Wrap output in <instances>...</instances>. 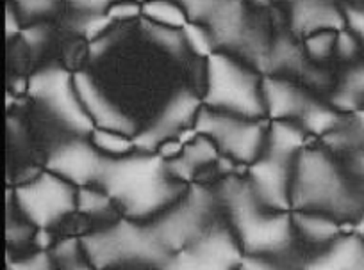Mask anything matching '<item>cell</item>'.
I'll list each match as a JSON object with an SVG mask.
<instances>
[{
    "label": "cell",
    "mask_w": 364,
    "mask_h": 270,
    "mask_svg": "<svg viewBox=\"0 0 364 270\" xmlns=\"http://www.w3.org/2000/svg\"><path fill=\"white\" fill-rule=\"evenodd\" d=\"M97 185L117 203L127 219H145L170 208L184 194V187L170 174L159 155L139 153L106 157Z\"/></svg>",
    "instance_id": "6da1fadb"
},
{
    "label": "cell",
    "mask_w": 364,
    "mask_h": 270,
    "mask_svg": "<svg viewBox=\"0 0 364 270\" xmlns=\"http://www.w3.org/2000/svg\"><path fill=\"white\" fill-rule=\"evenodd\" d=\"M291 206H295L296 212L345 219L359 212L360 201L325 153L306 150L293 164Z\"/></svg>",
    "instance_id": "7a4b0ae2"
},
{
    "label": "cell",
    "mask_w": 364,
    "mask_h": 270,
    "mask_svg": "<svg viewBox=\"0 0 364 270\" xmlns=\"http://www.w3.org/2000/svg\"><path fill=\"white\" fill-rule=\"evenodd\" d=\"M223 198L232 217L237 242L245 251L259 256L288 247L293 230L288 213L266 212V206L259 201L250 185L240 180L227 181Z\"/></svg>",
    "instance_id": "3957f363"
},
{
    "label": "cell",
    "mask_w": 364,
    "mask_h": 270,
    "mask_svg": "<svg viewBox=\"0 0 364 270\" xmlns=\"http://www.w3.org/2000/svg\"><path fill=\"white\" fill-rule=\"evenodd\" d=\"M91 265L104 270L125 263H152L163 266L170 252L163 247L150 226L122 219L114 226L97 231L80 240Z\"/></svg>",
    "instance_id": "277c9868"
},
{
    "label": "cell",
    "mask_w": 364,
    "mask_h": 270,
    "mask_svg": "<svg viewBox=\"0 0 364 270\" xmlns=\"http://www.w3.org/2000/svg\"><path fill=\"white\" fill-rule=\"evenodd\" d=\"M205 103L222 108L223 114L248 119H257L266 112L257 77L222 54H213L208 61Z\"/></svg>",
    "instance_id": "5b68a950"
},
{
    "label": "cell",
    "mask_w": 364,
    "mask_h": 270,
    "mask_svg": "<svg viewBox=\"0 0 364 270\" xmlns=\"http://www.w3.org/2000/svg\"><path fill=\"white\" fill-rule=\"evenodd\" d=\"M20 212L40 230H47L77 208V191L54 173H41L15 191Z\"/></svg>",
    "instance_id": "8992f818"
},
{
    "label": "cell",
    "mask_w": 364,
    "mask_h": 270,
    "mask_svg": "<svg viewBox=\"0 0 364 270\" xmlns=\"http://www.w3.org/2000/svg\"><path fill=\"white\" fill-rule=\"evenodd\" d=\"M211 210V194L200 187H191L182 201L173 203L150 227L171 256L208 230Z\"/></svg>",
    "instance_id": "52a82bcc"
},
{
    "label": "cell",
    "mask_w": 364,
    "mask_h": 270,
    "mask_svg": "<svg viewBox=\"0 0 364 270\" xmlns=\"http://www.w3.org/2000/svg\"><path fill=\"white\" fill-rule=\"evenodd\" d=\"M195 130L211 139L230 159L240 162L254 164L266 141L262 123L223 112H198Z\"/></svg>",
    "instance_id": "ba28073f"
},
{
    "label": "cell",
    "mask_w": 364,
    "mask_h": 270,
    "mask_svg": "<svg viewBox=\"0 0 364 270\" xmlns=\"http://www.w3.org/2000/svg\"><path fill=\"white\" fill-rule=\"evenodd\" d=\"M241 261L237 238L225 227L209 226L171 254L161 270H237Z\"/></svg>",
    "instance_id": "9c48e42d"
},
{
    "label": "cell",
    "mask_w": 364,
    "mask_h": 270,
    "mask_svg": "<svg viewBox=\"0 0 364 270\" xmlns=\"http://www.w3.org/2000/svg\"><path fill=\"white\" fill-rule=\"evenodd\" d=\"M31 96L43 101L61 121L79 133L93 132V121L84 111L73 77L61 68H47L29 80Z\"/></svg>",
    "instance_id": "30bf717a"
},
{
    "label": "cell",
    "mask_w": 364,
    "mask_h": 270,
    "mask_svg": "<svg viewBox=\"0 0 364 270\" xmlns=\"http://www.w3.org/2000/svg\"><path fill=\"white\" fill-rule=\"evenodd\" d=\"M291 174L293 160L266 153L250 166V187L266 208L284 212L291 206Z\"/></svg>",
    "instance_id": "8fae6325"
},
{
    "label": "cell",
    "mask_w": 364,
    "mask_h": 270,
    "mask_svg": "<svg viewBox=\"0 0 364 270\" xmlns=\"http://www.w3.org/2000/svg\"><path fill=\"white\" fill-rule=\"evenodd\" d=\"M106 155L100 153L95 146L86 145L82 141H73L68 145H63L55 150L48 159V171L73 187H91L97 184Z\"/></svg>",
    "instance_id": "7c38bea8"
},
{
    "label": "cell",
    "mask_w": 364,
    "mask_h": 270,
    "mask_svg": "<svg viewBox=\"0 0 364 270\" xmlns=\"http://www.w3.org/2000/svg\"><path fill=\"white\" fill-rule=\"evenodd\" d=\"M197 108L198 100L193 94L188 91L178 93L152 125H149L141 133L132 137L136 150H141L143 153L157 152L163 142L175 139V135L178 137V133L186 130L188 123L197 114Z\"/></svg>",
    "instance_id": "4fadbf2b"
},
{
    "label": "cell",
    "mask_w": 364,
    "mask_h": 270,
    "mask_svg": "<svg viewBox=\"0 0 364 270\" xmlns=\"http://www.w3.org/2000/svg\"><path fill=\"white\" fill-rule=\"evenodd\" d=\"M73 84H75L77 94H79L84 111L97 128L124 133L129 137L136 132L134 123L102 96V93L97 89L95 84L91 82L90 77L84 75V73H77L73 77Z\"/></svg>",
    "instance_id": "5bb4252c"
},
{
    "label": "cell",
    "mask_w": 364,
    "mask_h": 270,
    "mask_svg": "<svg viewBox=\"0 0 364 270\" xmlns=\"http://www.w3.org/2000/svg\"><path fill=\"white\" fill-rule=\"evenodd\" d=\"M293 26L299 33L309 38L316 33H323V30H334V33L341 30L343 16L331 4L302 2L293 8Z\"/></svg>",
    "instance_id": "9a60e30c"
},
{
    "label": "cell",
    "mask_w": 364,
    "mask_h": 270,
    "mask_svg": "<svg viewBox=\"0 0 364 270\" xmlns=\"http://www.w3.org/2000/svg\"><path fill=\"white\" fill-rule=\"evenodd\" d=\"M262 100H264V111L275 119L304 114L307 107L306 98L295 87L282 80L266 79L262 82Z\"/></svg>",
    "instance_id": "2e32d148"
},
{
    "label": "cell",
    "mask_w": 364,
    "mask_h": 270,
    "mask_svg": "<svg viewBox=\"0 0 364 270\" xmlns=\"http://www.w3.org/2000/svg\"><path fill=\"white\" fill-rule=\"evenodd\" d=\"M216 157H218V150L215 142L198 133V137L184 146V152L177 159L166 162V166L175 180H190L198 167L213 162Z\"/></svg>",
    "instance_id": "e0dca14e"
},
{
    "label": "cell",
    "mask_w": 364,
    "mask_h": 270,
    "mask_svg": "<svg viewBox=\"0 0 364 270\" xmlns=\"http://www.w3.org/2000/svg\"><path fill=\"white\" fill-rule=\"evenodd\" d=\"M293 226L300 231L309 240L318 242H328L339 233L338 220L332 217L323 215V213H313V212H296L291 217Z\"/></svg>",
    "instance_id": "ac0fdd59"
},
{
    "label": "cell",
    "mask_w": 364,
    "mask_h": 270,
    "mask_svg": "<svg viewBox=\"0 0 364 270\" xmlns=\"http://www.w3.org/2000/svg\"><path fill=\"white\" fill-rule=\"evenodd\" d=\"M304 145V133L296 126L284 121H275L268 135V153L293 160Z\"/></svg>",
    "instance_id": "d6986e66"
},
{
    "label": "cell",
    "mask_w": 364,
    "mask_h": 270,
    "mask_svg": "<svg viewBox=\"0 0 364 270\" xmlns=\"http://www.w3.org/2000/svg\"><path fill=\"white\" fill-rule=\"evenodd\" d=\"M91 145L95 146L100 153H104L106 157H113V159L131 155L132 150L136 148L134 141L129 135L100 128H95L91 132Z\"/></svg>",
    "instance_id": "ffe728a7"
},
{
    "label": "cell",
    "mask_w": 364,
    "mask_h": 270,
    "mask_svg": "<svg viewBox=\"0 0 364 270\" xmlns=\"http://www.w3.org/2000/svg\"><path fill=\"white\" fill-rule=\"evenodd\" d=\"M141 13L146 18L152 20L154 26L168 27V29H184L188 26L184 8L168 4V2H150L143 6Z\"/></svg>",
    "instance_id": "44dd1931"
},
{
    "label": "cell",
    "mask_w": 364,
    "mask_h": 270,
    "mask_svg": "<svg viewBox=\"0 0 364 270\" xmlns=\"http://www.w3.org/2000/svg\"><path fill=\"white\" fill-rule=\"evenodd\" d=\"M111 205V198L104 191L80 187L77 191V210L82 213H104Z\"/></svg>",
    "instance_id": "7402d4cb"
},
{
    "label": "cell",
    "mask_w": 364,
    "mask_h": 270,
    "mask_svg": "<svg viewBox=\"0 0 364 270\" xmlns=\"http://www.w3.org/2000/svg\"><path fill=\"white\" fill-rule=\"evenodd\" d=\"M182 30H184L186 45H190L195 54L200 55V57H211L215 40H213L211 33H208V29H202L197 23H188Z\"/></svg>",
    "instance_id": "603a6c76"
},
{
    "label": "cell",
    "mask_w": 364,
    "mask_h": 270,
    "mask_svg": "<svg viewBox=\"0 0 364 270\" xmlns=\"http://www.w3.org/2000/svg\"><path fill=\"white\" fill-rule=\"evenodd\" d=\"M304 123L311 132H327L332 126L338 123V116L331 112L328 108L320 107V105L307 103L306 111H304Z\"/></svg>",
    "instance_id": "cb8c5ba5"
},
{
    "label": "cell",
    "mask_w": 364,
    "mask_h": 270,
    "mask_svg": "<svg viewBox=\"0 0 364 270\" xmlns=\"http://www.w3.org/2000/svg\"><path fill=\"white\" fill-rule=\"evenodd\" d=\"M336 40H338V34H336L334 30L316 33L313 34V36L307 38V50H309V54L313 55V57H325L336 45Z\"/></svg>",
    "instance_id": "d4e9b609"
},
{
    "label": "cell",
    "mask_w": 364,
    "mask_h": 270,
    "mask_svg": "<svg viewBox=\"0 0 364 270\" xmlns=\"http://www.w3.org/2000/svg\"><path fill=\"white\" fill-rule=\"evenodd\" d=\"M150 33L154 34L157 41L161 45L168 48L171 52H181L186 40H184V34L178 33L177 29H168V27H161V26H150Z\"/></svg>",
    "instance_id": "484cf974"
},
{
    "label": "cell",
    "mask_w": 364,
    "mask_h": 270,
    "mask_svg": "<svg viewBox=\"0 0 364 270\" xmlns=\"http://www.w3.org/2000/svg\"><path fill=\"white\" fill-rule=\"evenodd\" d=\"M8 270H50V258L45 252H38L26 259L9 261Z\"/></svg>",
    "instance_id": "4316f807"
},
{
    "label": "cell",
    "mask_w": 364,
    "mask_h": 270,
    "mask_svg": "<svg viewBox=\"0 0 364 270\" xmlns=\"http://www.w3.org/2000/svg\"><path fill=\"white\" fill-rule=\"evenodd\" d=\"M109 23H111V18L107 13H104V15H87L86 22H84L82 26V30L84 34L91 40V38L99 36L102 30H106L107 27H109Z\"/></svg>",
    "instance_id": "83f0119b"
},
{
    "label": "cell",
    "mask_w": 364,
    "mask_h": 270,
    "mask_svg": "<svg viewBox=\"0 0 364 270\" xmlns=\"http://www.w3.org/2000/svg\"><path fill=\"white\" fill-rule=\"evenodd\" d=\"M77 249H79V242L70 238V240H63L61 244H58L55 247V256H58L61 261H65V265L77 261Z\"/></svg>",
    "instance_id": "f1b7e54d"
},
{
    "label": "cell",
    "mask_w": 364,
    "mask_h": 270,
    "mask_svg": "<svg viewBox=\"0 0 364 270\" xmlns=\"http://www.w3.org/2000/svg\"><path fill=\"white\" fill-rule=\"evenodd\" d=\"M139 13H141V8L136 4H114L107 9L111 20H129L138 16Z\"/></svg>",
    "instance_id": "f546056e"
},
{
    "label": "cell",
    "mask_w": 364,
    "mask_h": 270,
    "mask_svg": "<svg viewBox=\"0 0 364 270\" xmlns=\"http://www.w3.org/2000/svg\"><path fill=\"white\" fill-rule=\"evenodd\" d=\"M182 152H184V145H182L178 139H170V141L163 142V145L157 148V155L163 160H166V162L177 159Z\"/></svg>",
    "instance_id": "4dcf8cb0"
},
{
    "label": "cell",
    "mask_w": 364,
    "mask_h": 270,
    "mask_svg": "<svg viewBox=\"0 0 364 270\" xmlns=\"http://www.w3.org/2000/svg\"><path fill=\"white\" fill-rule=\"evenodd\" d=\"M20 11L26 13V15H41V13H47L54 8L52 2H20L18 4Z\"/></svg>",
    "instance_id": "1f68e13d"
},
{
    "label": "cell",
    "mask_w": 364,
    "mask_h": 270,
    "mask_svg": "<svg viewBox=\"0 0 364 270\" xmlns=\"http://www.w3.org/2000/svg\"><path fill=\"white\" fill-rule=\"evenodd\" d=\"M237 270H275V266L264 261L261 256H252V258H243Z\"/></svg>",
    "instance_id": "d6a6232c"
},
{
    "label": "cell",
    "mask_w": 364,
    "mask_h": 270,
    "mask_svg": "<svg viewBox=\"0 0 364 270\" xmlns=\"http://www.w3.org/2000/svg\"><path fill=\"white\" fill-rule=\"evenodd\" d=\"M336 45H338L339 52L343 55H350L353 50H355V41L352 40L348 33H339L338 40H336Z\"/></svg>",
    "instance_id": "836d02e7"
},
{
    "label": "cell",
    "mask_w": 364,
    "mask_h": 270,
    "mask_svg": "<svg viewBox=\"0 0 364 270\" xmlns=\"http://www.w3.org/2000/svg\"><path fill=\"white\" fill-rule=\"evenodd\" d=\"M29 235V227L22 226L18 223H11L8 226V238L9 240H20V238H26Z\"/></svg>",
    "instance_id": "e575fe53"
},
{
    "label": "cell",
    "mask_w": 364,
    "mask_h": 270,
    "mask_svg": "<svg viewBox=\"0 0 364 270\" xmlns=\"http://www.w3.org/2000/svg\"><path fill=\"white\" fill-rule=\"evenodd\" d=\"M6 33H8V36H13V34L18 33V20H16V15L13 13V9L6 11Z\"/></svg>",
    "instance_id": "d590c367"
},
{
    "label": "cell",
    "mask_w": 364,
    "mask_h": 270,
    "mask_svg": "<svg viewBox=\"0 0 364 270\" xmlns=\"http://www.w3.org/2000/svg\"><path fill=\"white\" fill-rule=\"evenodd\" d=\"M348 18H350V23H352L353 29H355L357 33L364 38V13L350 11Z\"/></svg>",
    "instance_id": "8d00e7d4"
},
{
    "label": "cell",
    "mask_w": 364,
    "mask_h": 270,
    "mask_svg": "<svg viewBox=\"0 0 364 270\" xmlns=\"http://www.w3.org/2000/svg\"><path fill=\"white\" fill-rule=\"evenodd\" d=\"M34 242L38 244V247L45 249L47 245L52 244V237H50V233H48L47 230H38L36 237H34Z\"/></svg>",
    "instance_id": "74e56055"
},
{
    "label": "cell",
    "mask_w": 364,
    "mask_h": 270,
    "mask_svg": "<svg viewBox=\"0 0 364 270\" xmlns=\"http://www.w3.org/2000/svg\"><path fill=\"white\" fill-rule=\"evenodd\" d=\"M355 231H357V237H360L364 240V212H363V215H360L359 223H357Z\"/></svg>",
    "instance_id": "f35d334b"
},
{
    "label": "cell",
    "mask_w": 364,
    "mask_h": 270,
    "mask_svg": "<svg viewBox=\"0 0 364 270\" xmlns=\"http://www.w3.org/2000/svg\"><path fill=\"white\" fill-rule=\"evenodd\" d=\"M65 270H93L90 269V266H84L80 265V263H70V265H65Z\"/></svg>",
    "instance_id": "ab89813d"
},
{
    "label": "cell",
    "mask_w": 364,
    "mask_h": 270,
    "mask_svg": "<svg viewBox=\"0 0 364 270\" xmlns=\"http://www.w3.org/2000/svg\"><path fill=\"white\" fill-rule=\"evenodd\" d=\"M353 270H364V251L360 252V256H359V259H357V263H355V266H353Z\"/></svg>",
    "instance_id": "60d3db41"
},
{
    "label": "cell",
    "mask_w": 364,
    "mask_h": 270,
    "mask_svg": "<svg viewBox=\"0 0 364 270\" xmlns=\"http://www.w3.org/2000/svg\"><path fill=\"white\" fill-rule=\"evenodd\" d=\"M359 119H360V125H363V128H364V112H360Z\"/></svg>",
    "instance_id": "b9f144b4"
}]
</instances>
